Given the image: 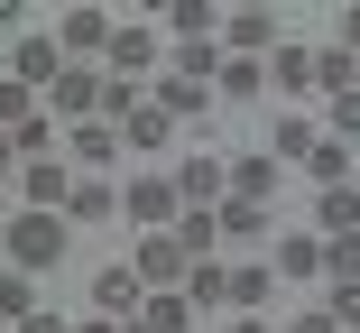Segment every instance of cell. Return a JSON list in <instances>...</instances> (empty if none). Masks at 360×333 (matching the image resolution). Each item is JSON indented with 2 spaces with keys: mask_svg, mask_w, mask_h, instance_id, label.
<instances>
[{
  "mask_svg": "<svg viewBox=\"0 0 360 333\" xmlns=\"http://www.w3.org/2000/svg\"><path fill=\"white\" fill-rule=\"evenodd\" d=\"M0 250H10V269L46 278V269H65V250H75V222H65V213H10Z\"/></svg>",
  "mask_w": 360,
  "mask_h": 333,
  "instance_id": "cell-1",
  "label": "cell"
},
{
  "mask_svg": "<svg viewBox=\"0 0 360 333\" xmlns=\"http://www.w3.org/2000/svg\"><path fill=\"white\" fill-rule=\"evenodd\" d=\"M129 269H139V287H148V296H167V287H185L194 259H185L176 232H139V259H129Z\"/></svg>",
  "mask_w": 360,
  "mask_h": 333,
  "instance_id": "cell-2",
  "label": "cell"
},
{
  "mask_svg": "<svg viewBox=\"0 0 360 333\" xmlns=\"http://www.w3.org/2000/svg\"><path fill=\"white\" fill-rule=\"evenodd\" d=\"M120 213H129L139 232H176V213H185V194H176V176H139V185L120 194Z\"/></svg>",
  "mask_w": 360,
  "mask_h": 333,
  "instance_id": "cell-3",
  "label": "cell"
},
{
  "mask_svg": "<svg viewBox=\"0 0 360 333\" xmlns=\"http://www.w3.org/2000/svg\"><path fill=\"white\" fill-rule=\"evenodd\" d=\"M102 65H65V75H56V93H46V111L56 120H102Z\"/></svg>",
  "mask_w": 360,
  "mask_h": 333,
  "instance_id": "cell-4",
  "label": "cell"
},
{
  "mask_svg": "<svg viewBox=\"0 0 360 333\" xmlns=\"http://www.w3.org/2000/svg\"><path fill=\"white\" fill-rule=\"evenodd\" d=\"M102 65H111L120 84H148L158 65H167V46L148 37V19H139V28H120V37H111V56H102Z\"/></svg>",
  "mask_w": 360,
  "mask_h": 333,
  "instance_id": "cell-5",
  "label": "cell"
},
{
  "mask_svg": "<svg viewBox=\"0 0 360 333\" xmlns=\"http://www.w3.org/2000/svg\"><path fill=\"white\" fill-rule=\"evenodd\" d=\"M111 37H120V19L111 10H65V65H84V56H111Z\"/></svg>",
  "mask_w": 360,
  "mask_h": 333,
  "instance_id": "cell-6",
  "label": "cell"
},
{
  "mask_svg": "<svg viewBox=\"0 0 360 333\" xmlns=\"http://www.w3.org/2000/svg\"><path fill=\"white\" fill-rule=\"evenodd\" d=\"M56 75H65V46H56V37H19V46H10V84L56 93Z\"/></svg>",
  "mask_w": 360,
  "mask_h": 333,
  "instance_id": "cell-7",
  "label": "cell"
},
{
  "mask_svg": "<svg viewBox=\"0 0 360 333\" xmlns=\"http://www.w3.org/2000/svg\"><path fill=\"white\" fill-rule=\"evenodd\" d=\"M139 306H148V287H139V269H93V315L129 324Z\"/></svg>",
  "mask_w": 360,
  "mask_h": 333,
  "instance_id": "cell-8",
  "label": "cell"
},
{
  "mask_svg": "<svg viewBox=\"0 0 360 333\" xmlns=\"http://www.w3.org/2000/svg\"><path fill=\"white\" fill-rule=\"evenodd\" d=\"M268 296H277V269H259V259H240V269L222 278V306L231 315H268Z\"/></svg>",
  "mask_w": 360,
  "mask_h": 333,
  "instance_id": "cell-9",
  "label": "cell"
},
{
  "mask_svg": "<svg viewBox=\"0 0 360 333\" xmlns=\"http://www.w3.org/2000/svg\"><path fill=\"white\" fill-rule=\"evenodd\" d=\"M148 102H158V111H167V120L185 130V120H203V111H212V84H185L176 65H167V75H158V93H148Z\"/></svg>",
  "mask_w": 360,
  "mask_h": 333,
  "instance_id": "cell-10",
  "label": "cell"
},
{
  "mask_svg": "<svg viewBox=\"0 0 360 333\" xmlns=\"http://www.w3.org/2000/svg\"><path fill=\"white\" fill-rule=\"evenodd\" d=\"M222 46H231V56H277V19H268V10H231V19H222Z\"/></svg>",
  "mask_w": 360,
  "mask_h": 333,
  "instance_id": "cell-11",
  "label": "cell"
},
{
  "mask_svg": "<svg viewBox=\"0 0 360 333\" xmlns=\"http://www.w3.org/2000/svg\"><path fill=\"white\" fill-rule=\"evenodd\" d=\"M268 93H286V102L314 93V46H277V56H268Z\"/></svg>",
  "mask_w": 360,
  "mask_h": 333,
  "instance_id": "cell-12",
  "label": "cell"
},
{
  "mask_svg": "<svg viewBox=\"0 0 360 333\" xmlns=\"http://www.w3.org/2000/svg\"><path fill=\"white\" fill-rule=\"evenodd\" d=\"M222 185H231V167H222V158H185V167H176V194H185V204H212Z\"/></svg>",
  "mask_w": 360,
  "mask_h": 333,
  "instance_id": "cell-13",
  "label": "cell"
},
{
  "mask_svg": "<svg viewBox=\"0 0 360 333\" xmlns=\"http://www.w3.org/2000/svg\"><path fill=\"white\" fill-rule=\"evenodd\" d=\"M314 93H360V56L351 46H314Z\"/></svg>",
  "mask_w": 360,
  "mask_h": 333,
  "instance_id": "cell-14",
  "label": "cell"
},
{
  "mask_svg": "<svg viewBox=\"0 0 360 333\" xmlns=\"http://www.w3.org/2000/svg\"><path fill=\"white\" fill-rule=\"evenodd\" d=\"M314 222H323V241L360 232V185H333V194H314Z\"/></svg>",
  "mask_w": 360,
  "mask_h": 333,
  "instance_id": "cell-15",
  "label": "cell"
},
{
  "mask_svg": "<svg viewBox=\"0 0 360 333\" xmlns=\"http://www.w3.org/2000/svg\"><path fill=\"white\" fill-rule=\"evenodd\" d=\"M176 241H185V259H212V241H222V213H212V204H185V213H176Z\"/></svg>",
  "mask_w": 360,
  "mask_h": 333,
  "instance_id": "cell-16",
  "label": "cell"
},
{
  "mask_svg": "<svg viewBox=\"0 0 360 333\" xmlns=\"http://www.w3.org/2000/svg\"><path fill=\"white\" fill-rule=\"evenodd\" d=\"M139 324H148V333H194L203 315L185 306V287H167V296H148V306H139Z\"/></svg>",
  "mask_w": 360,
  "mask_h": 333,
  "instance_id": "cell-17",
  "label": "cell"
},
{
  "mask_svg": "<svg viewBox=\"0 0 360 333\" xmlns=\"http://www.w3.org/2000/svg\"><path fill=\"white\" fill-rule=\"evenodd\" d=\"M277 278H323V232H286V250H277Z\"/></svg>",
  "mask_w": 360,
  "mask_h": 333,
  "instance_id": "cell-18",
  "label": "cell"
},
{
  "mask_svg": "<svg viewBox=\"0 0 360 333\" xmlns=\"http://www.w3.org/2000/svg\"><path fill=\"white\" fill-rule=\"evenodd\" d=\"M65 139H75V158H84V167H111V158H120V130H111V120H75Z\"/></svg>",
  "mask_w": 360,
  "mask_h": 333,
  "instance_id": "cell-19",
  "label": "cell"
},
{
  "mask_svg": "<svg viewBox=\"0 0 360 333\" xmlns=\"http://www.w3.org/2000/svg\"><path fill=\"white\" fill-rule=\"evenodd\" d=\"M212 84H222L231 102H259V93H268V65H259V56H222V75H212Z\"/></svg>",
  "mask_w": 360,
  "mask_h": 333,
  "instance_id": "cell-20",
  "label": "cell"
},
{
  "mask_svg": "<svg viewBox=\"0 0 360 333\" xmlns=\"http://www.w3.org/2000/svg\"><path fill=\"white\" fill-rule=\"evenodd\" d=\"M231 194L268 204V194H277V158H231Z\"/></svg>",
  "mask_w": 360,
  "mask_h": 333,
  "instance_id": "cell-21",
  "label": "cell"
},
{
  "mask_svg": "<svg viewBox=\"0 0 360 333\" xmlns=\"http://www.w3.org/2000/svg\"><path fill=\"white\" fill-rule=\"evenodd\" d=\"M305 176H314L323 194H333V185H351V149H342V139H314V158H305Z\"/></svg>",
  "mask_w": 360,
  "mask_h": 333,
  "instance_id": "cell-22",
  "label": "cell"
},
{
  "mask_svg": "<svg viewBox=\"0 0 360 333\" xmlns=\"http://www.w3.org/2000/svg\"><path fill=\"white\" fill-rule=\"evenodd\" d=\"M167 139H176V120H167L158 102H139V120L120 130V149H167Z\"/></svg>",
  "mask_w": 360,
  "mask_h": 333,
  "instance_id": "cell-23",
  "label": "cell"
},
{
  "mask_svg": "<svg viewBox=\"0 0 360 333\" xmlns=\"http://www.w3.org/2000/svg\"><path fill=\"white\" fill-rule=\"evenodd\" d=\"M111 213H120V194H111L102 176H93V185H75V204H65V222H111Z\"/></svg>",
  "mask_w": 360,
  "mask_h": 333,
  "instance_id": "cell-24",
  "label": "cell"
},
{
  "mask_svg": "<svg viewBox=\"0 0 360 333\" xmlns=\"http://www.w3.org/2000/svg\"><path fill=\"white\" fill-rule=\"evenodd\" d=\"M28 315H37V278L10 269V278H0V324H28Z\"/></svg>",
  "mask_w": 360,
  "mask_h": 333,
  "instance_id": "cell-25",
  "label": "cell"
},
{
  "mask_svg": "<svg viewBox=\"0 0 360 333\" xmlns=\"http://www.w3.org/2000/svg\"><path fill=\"white\" fill-rule=\"evenodd\" d=\"M167 65H176V75H185V84H212V75H222V46H212V37H203V46H176Z\"/></svg>",
  "mask_w": 360,
  "mask_h": 333,
  "instance_id": "cell-26",
  "label": "cell"
},
{
  "mask_svg": "<svg viewBox=\"0 0 360 333\" xmlns=\"http://www.w3.org/2000/svg\"><path fill=\"white\" fill-rule=\"evenodd\" d=\"M167 28H176L185 46H203V37H212V0H176V10H167Z\"/></svg>",
  "mask_w": 360,
  "mask_h": 333,
  "instance_id": "cell-27",
  "label": "cell"
},
{
  "mask_svg": "<svg viewBox=\"0 0 360 333\" xmlns=\"http://www.w3.org/2000/svg\"><path fill=\"white\" fill-rule=\"evenodd\" d=\"M222 232H231V241H259V232H268V204H250V194H231V204H222Z\"/></svg>",
  "mask_w": 360,
  "mask_h": 333,
  "instance_id": "cell-28",
  "label": "cell"
},
{
  "mask_svg": "<svg viewBox=\"0 0 360 333\" xmlns=\"http://www.w3.org/2000/svg\"><path fill=\"white\" fill-rule=\"evenodd\" d=\"M37 120V93L28 84H10V75H0V130H28Z\"/></svg>",
  "mask_w": 360,
  "mask_h": 333,
  "instance_id": "cell-29",
  "label": "cell"
},
{
  "mask_svg": "<svg viewBox=\"0 0 360 333\" xmlns=\"http://www.w3.org/2000/svg\"><path fill=\"white\" fill-rule=\"evenodd\" d=\"M323 278H360V232H342V241H323Z\"/></svg>",
  "mask_w": 360,
  "mask_h": 333,
  "instance_id": "cell-30",
  "label": "cell"
},
{
  "mask_svg": "<svg viewBox=\"0 0 360 333\" xmlns=\"http://www.w3.org/2000/svg\"><path fill=\"white\" fill-rule=\"evenodd\" d=\"M323 315H333V324L351 333V324H360V278H333V296H323Z\"/></svg>",
  "mask_w": 360,
  "mask_h": 333,
  "instance_id": "cell-31",
  "label": "cell"
},
{
  "mask_svg": "<svg viewBox=\"0 0 360 333\" xmlns=\"http://www.w3.org/2000/svg\"><path fill=\"white\" fill-rule=\"evenodd\" d=\"M323 130L351 149V139H360V93H333V120H323Z\"/></svg>",
  "mask_w": 360,
  "mask_h": 333,
  "instance_id": "cell-32",
  "label": "cell"
},
{
  "mask_svg": "<svg viewBox=\"0 0 360 333\" xmlns=\"http://www.w3.org/2000/svg\"><path fill=\"white\" fill-rule=\"evenodd\" d=\"M286 333H342V324H333V315L314 306V315H296V324H286Z\"/></svg>",
  "mask_w": 360,
  "mask_h": 333,
  "instance_id": "cell-33",
  "label": "cell"
},
{
  "mask_svg": "<svg viewBox=\"0 0 360 333\" xmlns=\"http://www.w3.org/2000/svg\"><path fill=\"white\" fill-rule=\"evenodd\" d=\"M342 46H351V56H360V10H342Z\"/></svg>",
  "mask_w": 360,
  "mask_h": 333,
  "instance_id": "cell-34",
  "label": "cell"
},
{
  "mask_svg": "<svg viewBox=\"0 0 360 333\" xmlns=\"http://www.w3.org/2000/svg\"><path fill=\"white\" fill-rule=\"evenodd\" d=\"M19 333H65V315H28V324H19Z\"/></svg>",
  "mask_w": 360,
  "mask_h": 333,
  "instance_id": "cell-35",
  "label": "cell"
},
{
  "mask_svg": "<svg viewBox=\"0 0 360 333\" xmlns=\"http://www.w3.org/2000/svg\"><path fill=\"white\" fill-rule=\"evenodd\" d=\"M10 167H19V139H10V130H0V176H10Z\"/></svg>",
  "mask_w": 360,
  "mask_h": 333,
  "instance_id": "cell-36",
  "label": "cell"
},
{
  "mask_svg": "<svg viewBox=\"0 0 360 333\" xmlns=\"http://www.w3.org/2000/svg\"><path fill=\"white\" fill-rule=\"evenodd\" d=\"M231 333H268V315H231Z\"/></svg>",
  "mask_w": 360,
  "mask_h": 333,
  "instance_id": "cell-37",
  "label": "cell"
},
{
  "mask_svg": "<svg viewBox=\"0 0 360 333\" xmlns=\"http://www.w3.org/2000/svg\"><path fill=\"white\" fill-rule=\"evenodd\" d=\"M0 232H10V204H0Z\"/></svg>",
  "mask_w": 360,
  "mask_h": 333,
  "instance_id": "cell-38",
  "label": "cell"
}]
</instances>
